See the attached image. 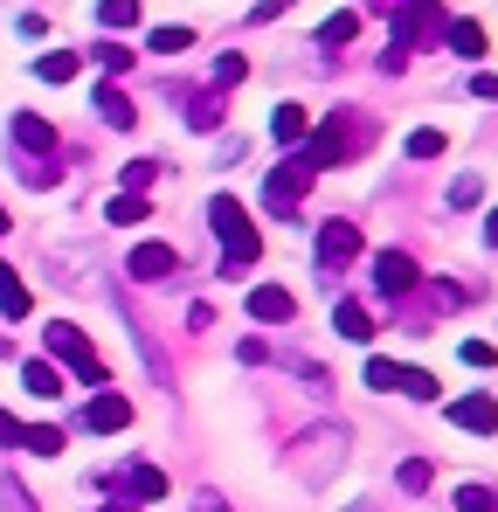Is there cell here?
<instances>
[{"mask_svg": "<svg viewBox=\"0 0 498 512\" xmlns=\"http://www.w3.org/2000/svg\"><path fill=\"white\" fill-rule=\"evenodd\" d=\"M360 146H367V125H360V118H326L291 160H298L305 173H326V167H339V160H353Z\"/></svg>", "mask_w": 498, "mask_h": 512, "instance_id": "6da1fadb", "label": "cell"}, {"mask_svg": "<svg viewBox=\"0 0 498 512\" xmlns=\"http://www.w3.org/2000/svg\"><path fill=\"white\" fill-rule=\"evenodd\" d=\"M208 222H215V243H222V256H229L236 270H249V263L263 256V236H256V222L243 215V201L215 194V201H208Z\"/></svg>", "mask_w": 498, "mask_h": 512, "instance_id": "7a4b0ae2", "label": "cell"}, {"mask_svg": "<svg viewBox=\"0 0 498 512\" xmlns=\"http://www.w3.org/2000/svg\"><path fill=\"white\" fill-rule=\"evenodd\" d=\"M443 28H450V21H443V7H436V0H409V7L395 14V35H388V56H381V70L395 77V70L409 63L415 42H429V35H443Z\"/></svg>", "mask_w": 498, "mask_h": 512, "instance_id": "3957f363", "label": "cell"}, {"mask_svg": "<svg viewBox=\"0 0 498 512\" xmlns=\"http://www.w3.org/2000/svg\"><path fill=\"white\" fill-rule=\"evenodd\" d=\"M49 353H56V360H63L70 374H77L83 388H104V360L90 353V340H83V326H63V319H56V326H49Z\"/></svg>", "mask_w": 498, "mask_h": 512, "instance_id": "277c9868", "label": "cell"}, {"mask_svg": "<svg viewBox=\"0 0 498 512\" xmlns=\"http://www.w3.org/2000/svg\"><path fill=\"white\" fill-rule=\"evenodd\" d=\"M291 457H298V471H305L312 485H326V471L346 457V429H332V423L326 429H305V443H298Z\"/></svg>", "mask_w": 498, "mask_h": 512, "instance_id": "5b68a950", "label": "cell"}, {"mask_svg": "<svg viewBox=\"0 0 498 512\" xmlns=\"http://www.w3.org/2000/svg\"><path fill=\"white\" fill-rule=\"evenodd\" d=\"M305 187H312V173L298 167V160H284V167H277L270 180H263V208H270V215H298Z\"/></svg>", "mask_w": 498, "mask_h": 512, "instance_id": "8992f818", "label": "cell"}, {"mask_svg": "<svg viewBox=\"0 0 498 512\" xmlns=\"http://www.w3.org/2000/svg\"><path fill=\"white\" fill-rule=\"evenodd\" d=\"M374 284H381V298H402V291H415V284H422V270H415V256L381 250V256H374Z\"/></svg>", "mask_w": 498, "mask_h": 512, "instance_id": "52a82bcc", "label": "cell"}, {"mask_svg": "<svg viewBox=\"0 0 498 512\" xmlns=\"http://www.w3.org/2000/svg\"><path fill=\"white\" fill-rule=\"evenodd\" d=\"M173 263H180V250H173V243H139V250L125 256V277L160 284V277H173Z\"/></svg>", "mask_w": 498, "mask_h": 512, "instance_id": "ba28073f", "label": "cell"}, {"mask_svg": "<svg viewBox=\"0 0 498 512\" xmlns=\"http://www.w3.org/2000/svg\"><path fill=\"white\" fill-rule=\"evenodd\" d=\"M291 312H298V298H291L284 284H256V291H249V319H256V326H291Z\"/></svg>", "mask_w": 498, "mask_h": 512, "instance_id": "9c48e42d", "label": "cell"}, {"mask_svg": "<svg viewBox=\"0 0 498 512\" xmlns=\"http://www.w3.org/2000/svg\"><path fill=\"white\" fill-rule=\"evenodd\" d=\"M353 256H360V229H353V222H326V229H319V263H326V270H346Z\"/></svg>", "mask_w": 498, "mask_h": 512, "instance_id": "30bf717a", "label": "cell"}, {"mask_svg": "<svg viewBox=\"0 0 498 512\" xmlns=\"http://www.w3.org/2000/svg\"><path fill=\"white\" fill-rule=\"evenodd\" d=\"M7 132H14V146H21L28 160H42V153L56 146V125H49V118H35V111H14V118H7Z\"/></svg>", "mask_w": 498, "mask_h": 512, "instance_id": "8fae6325", "label": "cell"}, {"mask_svg": "<svg viewBox=\"0 0 498 512\" xmlns=\"http://www.w3.org/2000/svg\"><path fill=\"white\" fill-rule=\"evenodd\" d=\"M450 423L471 429V436H492L498 429V402L492 395H464V402H450Z\"/></svg>", "mask_w": 498, "mask_h": 512, "instance_id": "7c38bea8", "label": "cell"}, {"mask_svg": "<svg viewBox=\"0 0 498 512\" xmlns=\"http://www.w3.org/2000/svg\"><path fill=\"white\" fill-rule=\"evenodd\" d=\"M125 423H132V402H125V395H97V402L83 409V429H97V436H118Z\"/></svg>", "mask_w": 498, "mask_h": 512, "instance_id": "4fadbf2b", "label": "cell"}, {"mask_svg": "<svg viewBox=\"0 0 498 512\" xmlns=\"http://www.w3.org/2000/svg\"><path fill=\"white\" fill-rule=\"evenodd\" d=\"M270 139H277V146H305V139H312V111H305V104H277V111H270Z\"/></svg>", "mask_w": 498, "mask_h": 512, "instance_id": "5bb4252c", "label": "cell"}, {"mask_svg": "<svg viewBox=\"0 0 498 512\" xmlns=\"http://www.w3.org/2000/svg\"><path fill=\"white\" fill-rule=\"evenodd\" d=\"M332 333H339V340H353V346H367V340H374V319H367V305H353V298H332Z\"/></svg>", "mask_w": 498, "mask_h": 512, "instance_id": "9a60e30c", "label": "cell"}, {"mask_svg": "<svg viewBox=\"0 0 498 512\" xmlns=\"http://www.w3.org/2000/svg\"><path fill=\"white\" fill-rule=\"evenodd\" d=\"M97 118H104V125H118V132H132V125H139L132 97H125L118 84H104V90H97Z\"/></svg>", "mask_w": 498, "mask_h": 512, "instance_id": "2e32d148", "label": "cell"}, {"mask_svg": "<svg viewBox=\"0 0 498 512\" xmlns=\"http://www.w3.org/2000/svg\"><path fill=\"white\" fill-rule=\"evenodd\" d=\"M21 388H28L35 402H56V395H63V374H56L49 360H28V367H21Z\"/></svg>", "mask_w": 498, "mask_h": 512, "instance_id": "e0dca14e", "label": "cell"}, {"mask_svg": "<svg viewBox=\"0 0 498 512\" xmlns=\"http://www.w3.org/2000/svg\"><path fill=\"white\" fill-rule=\"evenodd\" d=\"M146 49H153V56H180V49H194V28L166 21V28H153V35H146Z\"/></svg>", "mask_w": 498, "mask_h": 512, "instance_id": "ac0fdd59", "label": "cell"}, {"mask_svg": "<svg viewBox=\"0 0 498 512\" xmlns=\"http://www.w3.org/2000/svg\"><path fill=\"white\" fill-rule=\"evenodd\" d=\"M125 492H132V499H166V471H153V464H132V471H125Z\"/></svg>", "mask_w": 498, "mask_h": 512, "instance_id": "d6986e66", "label": "cell"}, {"mask_svg": "<svg viewBox=\"0 0 498 512\" xmlns=\"http://www.w3.org/2000/svg\"><path fill=\"white\" fill-rule=\"evenodd\" d=\"M353 35H360V14H326L319 21V49H346Z\"/></svg>", "mask_w": 498, "mask_h": 512, "instance_id": "ffe728a7", "label": "cell"}, {"mask_svg": "<svg viewBox=\"0 0 498 512\" xmlns=\"http://www.w3.org/2000/svg\"><path fill=\"white\" fill-rule=\"evenodd\" d=\"M395 388H402L409 402H436V374H429V367H395Z\"/></svg>", "mask_w": 498, "mask_h": 512, "instance_id": "44dd1931", "label": "cell"}, {"mask_svg": "<svg viewBox=\"0 0 498 512\" xmlns=\"http://www.w3.org/2000/svg\"><path fill=\"white\" fill-rule=\"evenodd\" d=\"M443 42H450L457 56H485V28H478V21H450V28H443Z\"/></svg>", "mask_w": 498, "mask_h": 512, "instance_id": "7402d4cb", "label": "cell"}, {"mask_svg": "<svg viewBox=\"0 0 498 512\" xmlns=\"http://www.w3.org/2000/svg\"><path fill=\"white\" fill-rule=\"evenodd\" d=\"M35 77H42V84H70V77H77V56H70V49H49V56H35Z\"/></svg>", "mask_w": 498, "mask_h": 512, "instance_id": "603a6c76", "label": "cell"}, {"mask_svg": "<svg viewBox=\"0 0 498 512\" xmlns=\"http://www.w3.org/2000/svg\"><path fill=\"white\" fill-rule=\"evenodd\" d=\"M97 21L111 35H125V28H139V0H97Z\"/></svg>", "mask_w": 498, "mask_h": 512, "instance_id": "cb8c5ba5", "label": "cell"}, {"mask_svg": "<svg viewBox=\"0 0 498 512\" xmlns=\"http://www.w3.org/2000/svg\"><path fill=\"white\" fill-rule=\"evenodd\" d=\"M0 312H7V319H28V284H21L7 263H0Z\"/></svg>", "mask_w": 498, "mask_h": 512, "instance_id": "d4e9b609", "label": "cell"}, {"mask_svg": "<svg viewBox=\"0 0 498 512\" xmlns=\"http://www.w3.org/2000/svg\"><path fill=\"white\" fill-rule=\"evenodd\" d=\"M443 153H450V139L436 125H415L409 132V160H443Z\"/></svg>", "mask_w": 498, "mask_h": 512, "instance_id": "484cf974", "label": "cell"}, {"mask_svg": "<svg viewBox=\"0 0 498 512\" xmlns=\"http://www.w3.org/2000/svg\"><path fill=\"white\" fill-rule=\"evenodd\" d=\"M450 506H457V512H498V492H492V485H457Z\"/></svg>", "mask_w": 498, "mask_h": 512, "instance_id": "4316f807", "label": "cell"}, {"mask_svg": "<svg viewBox=\"0 0 498 512\" xmlns=\"http://www.w3.org/2000/svg\"><path fill=\"white\" fill-rule=\"evenodd\" d=\"M21 450H35V457H56V450H63V429H56V423H35L28 436H21Z\"/></svg>", "mask_w": 498, "mask_h": 512, "instance_id": "83f0119b", "label": "cell"}, {"mask_svg": "<svg viewBox=\"0 0 498 512\" xmlns=\"http://www.w3.org/2000/svg\"><path fill=\"white\" fill-rule=\"evenodd\" d=\"M111 222H146L153 208H146V194H111V208H104Z\"/></svg>", "mask_w": 498, "mask_h": 512, "instance_id": "f1b7e54d", "label": "cell"}, {"mask_svg": "<svg viewBox=\"0 0 498 512\" xmlns=\"http://www.w3.org/2000/svg\"><path fill=\"white\" fill-rule=\"evenodd\" d=\"M215 118H222L215 97H187V125H194V132H215Z\"/></svg>", "mask_w": 498, "mask_h": 512, "instance_id": "f546056e", "label": "cell"}, {"mask_svg": "<svg viewBox=\"0 0 498 512\" xmlns=\"http://www.w3.org/2000/svg\"><path fill=\"white\" fill-rule=\"evenodd\" d=\"M429 478H436V471H429L422 457H409V464L395 471V485H402V492H429Z\"/></svg>", "mask_w": 498, "mask_h": 512, "instance_id": "4dcf8cb0", "label": "cell"}, {"mask_svg": "<svg viewBox=\"0 0 498 512\" xmlns=\"http://www.w3.org/2000/svg\"><path fill=\"white\" fill-rule=\"evenodd\" d=\"M478 194H485L478 173H457V180H450V208H478Z\"/></svg>", "mask_w": 498, "mask_h": 512, "instance_id": "1f68e13d", "label": "cell"}, {"mask_svg": "<svg viewBox=\"0 0 498 512\" xmlns=\"http://www.w3.org/2000/svg\"><path fill=\"white\" fill-rule=\"evenodd\" d=\"M367 388H374V395H395V360L374 353V360H367Z\"/></svg>", "mask_w": 498, "mask_h": 512, "instance_id": "d6a6232c", "label": "cell"}, {"mask_svg": "<svg viewBox=\"0 0 498 512\" xmlns=\"http://www.w3.org/2000/svg\"><path fill=\"white\" fill-rule=\"evenodd\" d=\"M90 56H97V63H104V70H132V49H125V42H97V49H90Z\"/></svg>", "mask_w": 498, "mask_h": 512, "instance_id": "836d02e7", "label": "cell"}, {"mask_svg": "<svg viewBox=\"0 0 498 512\" xmlns=\"http://www.w3.org/2000/svg\"><path fill=\"white\" fill-rule=\"evenodd\" d=\"M153 160H132V167H125V194H146V187H153Z\"/></svg>", "mask_w": 498, "mask_h": 512, "instance_id": "e575fe53", "label": "cell"}, {"mask_svg": "<svg viewBox=\"0 0 498 512\" xmlns=\"http://www.w3.org/2000/svg\"><path fill=\"white\" fill-rule=\"evenodd\" d=\"M243 77H249V63H243V56H222V63H215V84H222V90H229V84H243Z\"/></svg>", "mask_w": 498, "mask_h": 512, "instance_id": "d590c367", "label": "cell"}, {"mask_svg": "<svg viewBox=\"0 0 498 512\" xmlns=\"http://www.w3.org/2000/svg\"><path fill=\"white\" fill-rule=\"evenodd\" d=\"M0 512H35V506H28V492H21L14 478H0Z\"/></svg>", "mask_w": 498, "mask_h": 512, "instance_id": "8d00e7d4", "label": "cell"}, {"mask_svg": "<svg viewBox=\"0 0 498 512\" xmlns=\"http://www.w3.org/2000/svg\"><path fill=\"white\" fill-rule=\"evenodd\" d=\"M471 97H485V104H498V77H492V70H478V77H471Z\"/></svg>", "mask_w": 498, "mask_h": 512, "instance_id": "74e56055", "label": "cell"}, {"mask_svg": "<svg viewBox=\"0 0 498 512\" xmlns=\"http://www.w3.org/2000/svg\"><path fill=\"white\" fill-rule=\"evenodd\" d=\"M464 360H471V367H492L498 353H492V346H485V340H464Z\"/></svg>", "mask_w": 498, "mask_h": 512, "instance_id": "f35d334b", "label": "cell"}, {"mask_svg": "<svg viewBox=\"0 0 498 512\" xmlns=\"http://www.w3.org/2000/svg\"><path fill=\"white\" fill-rule=\"evenodd\" d=\"M21 436H28V423H21V416H7V409H0V443H21Z\"/></svg>", "mask_w": 498, "mask_h": 512, "instance_id": "ab89813d", "label": "cell"}, {"mask_svg": "<svg viewBox=\"0 0 498 512\" xmlns=\"http://www.w3.org/2000/svg\"><path fill=\"white\" fill-rule=\"evenodd\" d=\"M485 243H492V250H498V208H492V215H485Z\"/></svg>", "mask_w": 498, "mask_h": 512, "instance_id": "60d3db41", "label": "cell"}, {"mask_svg": "<svg viewBox=\"0 0 498 512\" xmlns=\"http://www.w3.org/2000/svg\"><path fill=\"white\" fill-rule=\"evenodd\" d=\"M194 512H236V506H222V499H194Z\"/></svg>", "mask_w": 498, "mask_h": 512, "instance_id": "b9f144b4", "label": "cell"}, {"mask_svg": "<svg viewBox=\"0 0 498 512\" xmlns=\"http://www.w3.org/2000/svg\"><path fill=\"white\" fill-rule=\"evenodd\" d=\"M277 7H291V0H263V7H256V21H270V14H277Z\"/></svg>", "mask_w": 498, "mask_h": 512, "instance_id": "7bdbcfd3", "label": "cell"}, {"mask_svg": "<svg viewBox=\"0 0 498 512\" xmlns=\"http://www.w3.org/2000/svg\"><path fill=\"white\" fill-rule=\"evenodd\" d=\"M367 7H381V14H402V7H409V0H367Z\"/></svg>", "mask_w": 498, "mask_h": 512, "instance_id": "ee69618b", "label": "cell"}, {"mask_svg": "<svg viewBox=\"0 0 498 512\" xmlns=\"http://www.w3.org/2000/svg\"><path fill=\"white\" fill-rule=\"evenodd\" d=\"M97 512H132V506H97Z\"/></svg>", "mask_w": 498, "mask_h": 512, "instance_id": "f6af8a7d", "label": "cell"}, {"mask_svg": "<svg viewBox=\"0 0 498 512\" xmlns=\"http://www.w3.org/2000/svg\"><path fill=\"white\" fill-rule=\"evenodd\" d=\"M0 229H7V208H0Z\"/></svg>", "mask_w": 498, "mask_h": 512, "instance_id": "bcb514c9", "label": "cell"}]
</instances>
